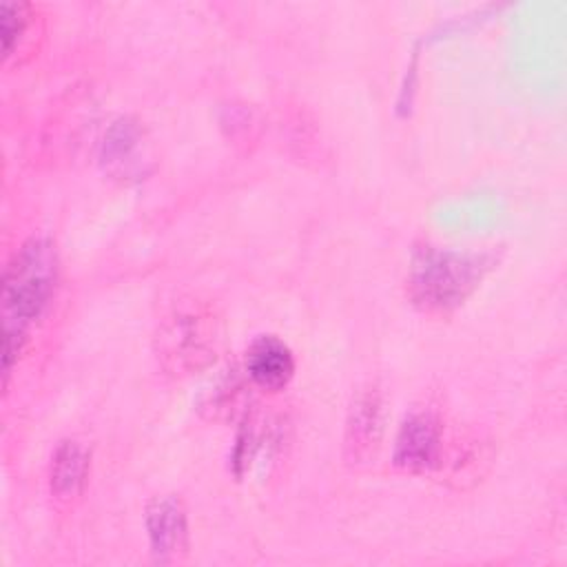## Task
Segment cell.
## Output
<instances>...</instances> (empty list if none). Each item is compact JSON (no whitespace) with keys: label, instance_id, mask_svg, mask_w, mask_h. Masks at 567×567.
<instances>
[{"label":"cell","instance_id":"cell-1","mask_svg":"<svg viewBox=\"0 0 567 567\" xmlns=\"http://www.w3.org/2000/svg\"><path fill=\"white\" fill-rule=\"evenodd\" d=\"M55 286V250L44 239L27 241L9 261L2 284L4 374L22 350L29 326L51 299Z\"/></svg>","mask_w":567,"mask_h":567},{"label":"cell","instance_id":"cell-2","mask_svg":"<svg viewBox=\"0 0 567 567\" xmlns=\"http://www.w3.org/2000/svg\"><path fill=\"white\" fill-rule=\"evenodd\" d=\"M215 321L199 308L177 310L159 332L162 357L177 370L202 368L215 359Z\"/></svg>","mask_w":567,"mask_h":567},{"label":"cell","instance_id":"cell-3","mask_svg":"<svg viewBox=\"0 0 567 567\" xmlns=\"http://www.w3.org/2000/svg\"><path fill=\"white\" fill-rule=\"evenodd\" d=\"M476 264L454 252H430L414 266L416 299L445 308L458 303L476 281Z\"/></svg>","mask_w":567,"mask_h":567},{"label":"cell","instance_id":"cell-4","mask_svg":"<svg viewBox=\"0 0 567 567\" xmlns=\"http://www.w3.org/2000/svg\"><path fill=\"white\" fill-rule=\"evenodd\" d=\"M383 432V403L377 390H363L348 414L346 423V452L354 463L374 456Z\"/></svg>","mask_w":567,"mask_h":567},{"label":"cell","instance_id":"cell-5","mask_svg":"<svg viewBox=\"0 0 567 567\" xmlns=\"http://www.w3.org/2000/svg\"><path fill=\"white\" fill-rule=\"evenodd\" d=\"M146 529H148L153 554L159 560H175L182 551H186L188 527H186L184 507L177 498L173 496L155 498L146 509Z\"/></svg>","mask_w":567,"mask_h":567},{"label":"cell","instance_id":"cell-6","mask_svg":"<svg viewBox=\"0 0 567 567\" xmlns=\"http://www.w3.org/2000/svg\"><path fill=\"white\" fill-rule=\"evenodd\" d=\"M246 372L261 390L279 392L295 374L292 352L277 337L264 334L255 339L246 352Z\"/></svg>","mask_w":567,"mask_h":567},{"label":"cell","instance_id":"cell-7","mask_svg":"<svg viewBox=\"0 0 567 567\" xmlns=\"http://www.w3.org/2000/svg\"><path fill=\"white\" fill-rule=\"evenodd\" d=\"M441 445V432L439 423L430 414H414L410 416L396 436V450H394V461L396 465L421 472L427 470L430 465L436 463Z\"/></svg>","mask_w":567,"mask_h":567},{"label":"cell","instance_id":"cell-8","mask_svg":"<svg viewBox=\"0 0 567 567\" xmlns=\"http://www.w3.org/2000/svg\"><path fill=\"white\" fill-rule=\"evenodd\" d=\"M89 472V452L78 441H64L53 454L51 492L58 498H71L80 492Z\"/></svg>","mask_w":567,"mask_h":567},{"label":"cell","instance_id":"cell-9","mask_svg":"<svg viewBox=\"0 0 567 567\" xmlns=\"http://www.w3.org/2000/svg\"><path fill=\"white\" fill-rule=\"evenodd\" d=\"M29 7L22 2H2L0 4V31H2V51L4 58L13 53V49L24 38L29 29Z\"/></svg>","mask_w":567,"mask_h":567}]
</instances>
